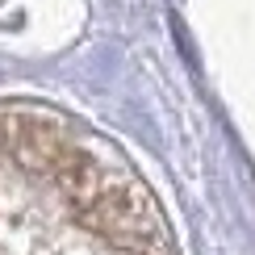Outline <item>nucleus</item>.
Wrapping results in <instances>:
<instances>
[{
	"label": "nucleus",
	"instance_id": "f257e3e1",
	"mask_svg": "<svg viewBox=\"0 0 255 255\" xmlns=\"http://www.w3.org/2000/svg\"><path fill=\"white\" fill-rule=\"evenodd\" d=\"M0 255H172L130 163L50 109L0 105Z\"/></svg>",
	"mask_w": 255,
	"mask_h": 255
}]
</instances>
